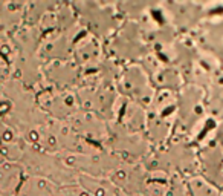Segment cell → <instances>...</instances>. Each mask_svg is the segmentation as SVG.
I'll return each instance as SVG.
<instances>
[{"mask_svg":"<svg viewBox=\"0 0 223 196\" xmlns=\"http://www.w3.org/2000/svg\"><path fill=\"white\" fill-rule=\"evenodd\" d=\"M9 110V104L8 103H0V115Z\"/></svg>","mask_w":223,"mask_h":196,"instance_id":"cell-1","label":"cell"},{"mask_svg":"<svg viewBox=\"0 0 223 196\" xmlns=\"http://www.w3.org/2000/svg\"><path fill=\"white\" fill-rule=\"evenodd\" d=\"M29 138H31L32 141H37V138H38V136H37V133H35V132H31V136H29Z\"/></svg>","mask_w":223,"mask_h":196,"instance_id":"cell-2","label":"cell"},{"mask_svg":"<svg viewBox=\"0 0 223 196\" xmlns=\"http://www.w3.org/2000/svg\"><path fill=\"white\" fill-rule=\"evenodd\" d=\"M3 138H5V139H8V141H9V139H11V133H9V132H6V133H5V136H3Z\"/></svg>","mask_w":223,"mask_h":196,"instance_id":"cell-3","label":"cell"}]
</instances>
